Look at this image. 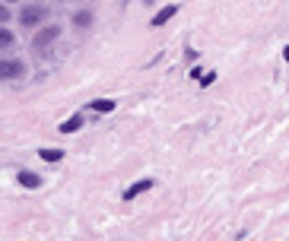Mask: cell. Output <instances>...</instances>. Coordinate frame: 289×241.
Masks as SVG:
<instances>
[{
	"label": "cell",
	"instance_id": "obj_3",
	"mask_svg": "<svg viewBox=\"0 0 289 241\" xmlns=\"http://www.w3.org/2000/svg\"><path fill=\"white\" fill-rule=\"evenodd\" d=\"M153 187V178H143V181H137V184H130L127 191H124V200H134V197H140V194H146Z\"/></svg>",
	"mask_w": 289,
	"mask_h": 241
},
{
	"label": "cell",
	"instance_id": "obj_12",
	"mask_svg": "<svg viewBox=\"0 0 289 241\" xmlns=\"http://www.w3.org/2000/svg\"><path fill=\"white\" fill-rule=\"evenodd\" d=\"M6 16H10V13H6V6H0V22H6Z\"/></svg>",
	"mask_w": 289,
	"mask_h": 241
},
{
	"label": "cell",
	"instance_id": "obj_6",
	"mask_svg": "<svg viewBox=\"0 0 289 241\" xmlns=\"http://www.w3.org/2000/svg\"><path fill=\"white\" fill-rule=\"evenodd\" d=\"M80 127H83V118L73 115V118H67L64 124H60V133H73V130H80Z\"/></svg>",
	"mask_w": 289,
	"mask_h": 241
},
{
	"label": "cell",
	"instance_id": "obj_10",
	"mask_svg": "<svg viewBox=\"0 0 289 241\" xmlns=\"http://www.w3.org/2000/svg\"><path fill=\"white\" fill-rule=\"evenodd\" d=\"M6 45H13V32L0 29V48H6Z\"/></svg>",
	"mask_w": 289,
	"mask_h": 241
},
{
	"label": "cell",
	"instance_id": "obj_5",
	"mask_svg": "<svg viewBox=\"0 0 289 241\" xmlns=\"http://www.w3.org/2000/svg\"><path fill=\"white\" fill-rule=\"evenodd\" d=\"M175 13H178V6H175V3H172V6H165V10H159V13H156L153 25H165V22H169V19H172Z\"/></svg>",
	"mask_w": 289,
	"mask_h": 241
},
{
	"label": "cell",
	"instance_id": "obj_1",
	"mask_svg": "<svg viewBox=\"0 0 289 241\" xmlns=\"http://www.w3.org/2000/svg\"><path fill=\"white\" fill-rule=\"evenodd\" d=\"M57 35H60V29H57V25H48V29H41L38 35L32 38V48H35V51H41L45 45H51V41H54Z\"/></svg>",
	"mask_w": 289,
	"mask_h": 241
},
{
	"label": "cell",
	"instance_id": "obj_9",
	"mask_svg": "<svg viewBox=\"0 0 289 241\" xmlns=\"http://www.w3.org/2000/svg\"><path fill=\"white\" fill-rule=\"evenodd\" d=\"M115 108V102H108V99H99V102H92V111H111Z\"/></svg>",
	"mask_w": 289,
	"mask_h": 241
},
{
	"label": "cell",
	"instance_id": "obj_2",
	"mask_svg": "<svg viewBox=\"0 0 289 241\" xmlns=\"http://www.w3.org/2000/svg\"><path fill=\"white\" fill-rule=\"evenodd\" d=\"M22 73V64L19 60H0V80H13V76Z\"/></svg>",
	"mask_w": 289,
	"mask_h": 241
},
{
	"label": "cell",
	"instance_id": "obj_13",
	"mask_svg": "<svg viewBox=\"0 0 289 241\" xmlns=\"http://www.w3.org/2000/svg\"><path fill=\"white\" fill-rule=\"evenodd\" d=\"M286 60H289V48H286Z\"/></svg>",
	"mask_w": 289,
	"mask_h": 241
},
{
	"label": "cell",
	"instance_id": "obj_7",
	"mask_svg": "<svg viewBox=\"0 0 289 241\" xmlns=\"http://www.w3.org/2000/svg\"><path fill=\"white\" fill-rule=\"evenodd\" d=\"M19 184H22V187H38V184H41V178H38V175H32V171H19Z\"/></svg>",
	"mask_w": 289,
	"mask_h": 241
},
{
	"label": "cell",
	"instance_id": "obj_8",
	"mask_svg": "<svg viewBox=\"0 0 289 241\" xmlns=\"http://www.w3.org/2000/svg\"><path fill=\"white\" fill-rule=\"evenodd\" d=\"M38 156L45 159V162H57L60 156H64V152H60V149H38Z\"/></svg>",
	"mask_w": 289,
	"mask_h": 241
},
{
	"label": "cell",
	"instance_id": "obj_4",
	"mask_svg": "<svg viewBox=\"0 0 289 241\" xmlns=\"http://www.w3.org/2000/svg\"><path fill=\"white\" fill-rule=\"evenodd\" d=\"M45 16V6H25V10L19 13V19H22V25H35Z\"/></svg>",
	"mask_w": 289,
	"mask_h": 241
},
{
	"label": "cell",
	"instance_id": "obj_11",
	"mask_svg": "<svg viewBox=\"0 0 289 241\" xmlns=\"http://www.w3.org/2000/svg\"><path fill=\"white\" fill-rule=\"evenodd\" d=\"M89 22V13H76V25H86Z\"/></svg>",
	"mask_w": 289,
	"mask_h": 241
}]
</instances>
